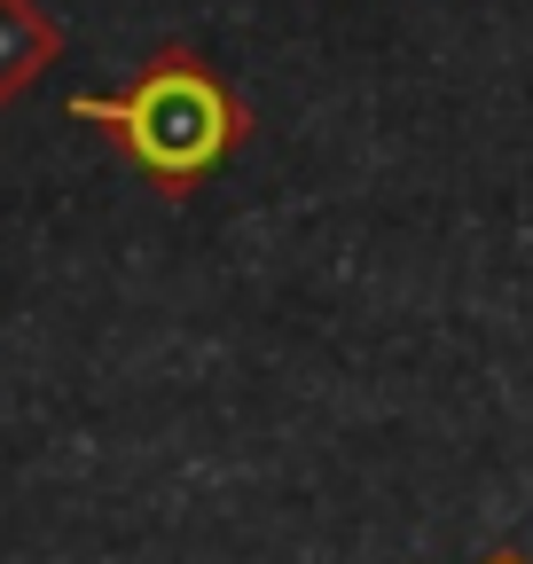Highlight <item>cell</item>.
<instances>
[{"label": "cell", "mask_w": 533, "mask_h": 564, "mask_svg": "<svg viewBox=\"0 0 533 564\" xmlns=\"http://www.w3.org/2000/svg\"><path fill=\"white\" fill-rule=\"evenodd\" d=\"M479 564H533V556H518V549H487Z\"/></svg>", "instance_id": "obj_3"}, {"label": "cell", "mask_w": 533, "mask_h": 564, "mask_svg": "<svg viewBox=\"0 0 533 564\" xmlns=\"http://www.w3.org/2000/svg\"><path fill=\"white\" fill-rule=\"evenodd\" d=\"M63 55V32L40 0H0V110H9L40 70Z\"/></svg>", "instance_id": "obj_2"}, {"label": "cell", "mask_w": 533, "mask_h": 564, "mask_svg": "<svg viewBox=\"0 0 533 564\" xmlns=\"http://www.w3.org/2000/svg\"><path fill=\"white\" fill-rule=\"evenodd\" d=\"M72 118L110 133L118 158L165 196H188L205 173H220L236 141L251 133V110L236 102V87L188 47H157L118 95H72Z\"/></svg>", "instance_id": "obj_1"}]
</instances>
